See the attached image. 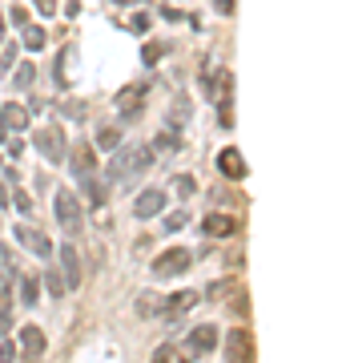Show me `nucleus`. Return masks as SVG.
Wrapping results in <instances>:
<instances>
[{"mask_svg":"<svg viewBox=\"0 0 342 363\" xmlns=\"http://www.w3.org/2000/svg\"><path fill=\"white\" fill-rule=\"evenodd\" d=\"M149 165H153V149L149 146H117L113 149V162H109V182H121L129 186L133 178H141Z\"/></svg>","mask_w":342,"mask_h":363,"instance_id":"obj_1","label":"nucleus"},{"mask_svg":"<svg viewBox=\"0 0 342 363\" xmlns=\"http://www.w3.org/2000/svg\"><path fill=\"white\" fill-rule=\"evenodd\" d=\"M145 97H149V81H133V85H125V89H121V93L113 97L117 117H121L125 125L141 121V114H145Z\"/></svg>","mask_w":342,"mask_h":363,"instance_id":"obj_2","label":"nucleus"},{"mask_svg":"<svg viewBox=\"0 0 342 363\" xmlns=\"http://www.w3.org/2000/svg\"><path fill=\"white\" fill-rule=\"evenodd\" d=\"M52 214H57V226L65 234H81V198L73 194V190H57V198H52Z\"/></svg>","mask_w":342,"mask_h":363,"instance_id":"obj_3","label":"nucleus"},{"mask_svg":"<svg viewBox=\"0 0 342 363\" xmlns=\"http://www.w3.org/2000/svg\"><path fill=\"white\" fill-rule=\"evenodd\" d=\"M33 146L45 162H65L69 158V146H65V130L61 125H45V130L33 133Z\"/></svg>","mask_w":342,"mask_h":363,"instance_id":"obj_4","label":"nucleus"},{"mask_svg":"<svg viewBox=\"0 0 342 363\" xmlns=\"http://www.w3.org/2000/svg\"><path fill=\"white\" fill-rule=\"evenodd\" d=\"M194 266V254L185 247H169V250H162L157 259H153V275L157 279H178V275H185Z\"/></svg>","mask_w":342,"mask_h":363,"instance_id":"obj_5","label":"nucleus"},{"mask_svg":"<svg viewBox=\"0 0 342 363\" xmlns=\"http://www.w3.org/2000/svg\"><path fill=\"white\" fill-rule=\"evenodd\" d=\"M226 363H254V335L245 327H234L226 335Z\"/></svg>","mask_w":342,"mask_h":363,"instance_id":"obj_6","label":"nucleus"},{"mask_svg":"<svg viewBox=\"0 0 342 363\" xmlns=\"http://www.w3.org/2000/svg\"><path fill=\"white\" fill-rule=\"evenodd\" d=\"M213 347H218V327H210V323H201V327H194L190 335H185V343H181V351H185L190 359H197V355H210Z\"/></svg>","mask_w":342,"mask_h":363,"instance_id":"obj_7","label":"nucleus"},{"mask_svg":"<svg viewBox=\"0 0 342 363\" xmlns=\"http://www.w3.org/2000/svg\"><path fill=\"white\" fill-rule=\"evenodd\" d=\"M69 170L77 174V178H89V174H97V158H93V146L89 142H77V146L69 149Z\"/></svg>","mask_w":342,"mask_h":363,"instance_id":"obj_8","label":"nucleus"},{"mask_svg":"<svg viewBox=\"0 0 342 363\" xmlns=\"http://www.w3.org/2000/svg\"><path fill=\"white\" fill-rule=\"evenodd\" d=\"M165 202H169V194L153 186V190H145V194H137V202H133V214L141 218V222H145V218H157L165 210Z\"/></svg>","mask_w":342,"mask_h":363,"instance_id":"obj_9","label":"nucleus"},{"mask_svg":"<svg viewBox=\"0 0 342 363\" xmlns=\"http://www.w3.org/2000/svg\"><path fill=\"white\" fill-rule=\"evenodd\" d=\"M13 234H17V242H20L24 250H33L36 259H49V254H52V242H49V238H45L41 231H33V226H24V222H20Z\"/></svg>","mask_w":342,"mask_h":363,"instance_id":"obj_10","label":"nucleus"},{"mask_svg":"<svg viewBox=\"0 0 342 363\" xmlns=\"http://www.w3.org/2000/svg\"><path fill=\"white\" fill-rule=\"evenodd\" d=\"M218 174H222V178H229V182H242L245 178V158L234 146H226L222 153H218Z\"/></svg>","mask_w":342,"mask_h":363,"instance_id":"obj_11","label":"nucleus"},{"mask_svg":"<svg viewBox=\"0 0 342 363\" xmlns=\"http://www.w3.org/2000/svg\"><path fill=\"white\" fill-rule=\"evenodd\" d=\"M17 343H20V351H24V359H41V355H45V331L41 327H20Z\"/></svg>","mask_w":342,"mask_h":363,"instance_id":"obj_12","label":"nucleus"},{"mask_svg":"<svg viewBox=\"0 0 342 363\" xmlns=\"http://www.w3.org/2000/svg\"><path fill=\"white\" fill-rule=\"evenodd\" d=\"M61 266H65V287L73 291V287H81V279H85V270H81V259H77V250H73V242H65L61 247Z\"/></svg>","mask_w":342,"mask_h":363,"instance_id":"obj_13","label":"nucleus"},{"mask_svg":"<svg viewBox=\"0 0 342 363\" xmlns=\"http://www.w3.org/2000/svg\"><path fill=\"white\" fill-rule=\"evenodd\" d=\"M194 307H197V291H178V295L162 299V315H165V319H178V315L194 311Z\"/></svg>","mask_w":342,"mask_h":363,"instance_id":"obj_14","label":"nucleus"},{"mask_svg":"<svg viewBox=\"0 0 342 363\" xmlns=\"http://www.w3.org/2000/svg\"><path fill=\"white\" fill-rule=\"evenodd\" d=\"M201 234H206V238H229V234H238V218L210 214L206 222H201Z\"/></svg>","mask_w":342,"mask_h":363,"instance_id":"obj_15","label":"nucleus"},{"mask_svg":"<svg viewBox=\"0 0 342 363\" xmlns=\"http://www.w3.org/2000/svg\"><path fill=\"white\" fill-rule=\"evenodd\" d=\"M0 121H4V130H29V109L24 105H17V101H8V105H0Z\"/></svg>","mask_w":342,"mask_h":363,"instance_id":"obj_16","label":"nucleus"},{"mask_svg":"<svg viewBox=\"0 0 342 363\" xmlns=\"http://www.w3.org/2000/svg\"><path fill=\"white\" fill-rule=\"evenodd\" d=\"M81 194H85V202H89L93 210H101V206H105V198H109V190H105V182H101L97 174L81 178Z\"/></svg>","mask_w":342,"mask_h":363,"instance_id":"obj_17","label":"nucleus"},{"mask_svg":"<svg viewBox=\"0 0 342 363\" xmlns=\"http://www.w3.org/2000/svg\"><path fill=\"white\" fill-rule=\"evenodd\" d=\"M20 45H24L29 53H41L45 45H49V36H45L41 25H20Z\"/></svg>","mask_w":342,"mask_h":363,"instance_id":"obj_18","label":"nucleus"},{"mask_svg":"<svg viewBox=\"0 0 342 363\" xmlns=\"http://www.w3.org/2000/svg\"><path fill=\"white\" fill-rule=\"evenodd\" d=\"M206 93H210L213 101L222 97V93H229V73L226 69H206Z\"/></svg>","mask_w":342,"mask_h":363,"instance_id":"obj_19","label":"nucleus"},{"mask_svg":"<svg viewBox=\"0 0 342 363\" xmlns=\"http://www.w3.org/2000/svg\"><path fill=\"white\" fill-rule=\"evenodd\" d=\"M149 149L153 153H173V149H181V142H178V130H162L153 142H149Z\"/></svg>","mask_w":342,"mask_h":363,"instance_id":"obj_20","label":"nucleus"},{"mask_svg":"<svg viewBox=\"0 0 342 363\" xmlns=\"http://www.w3.org/2000/svg\"><path fill=\"white\" fill-rule=\"evenodd\" d=\"M36 299H41V279H36V275H24V279H20V303H24V307H36Z\"/></svg>","mask_w":342,"mask_h":363,"instance_id":"obj_21","label":"nucleus"},{"mask_svg":"<svg viewBox=\"0 0 342 363\" xmlns=\"http://www.w3.org/2000/svg\"><path fill=\"white\" fill-rule=\"evenodd\" d=\"M190 114H194V109H190L185 101H173V109H169V117H165V121H169L165 130H181V125L190 121Z\"/></svg>","mask_w":342,"mask_h":363,"instance_id":"obj_22","label":"nucleus"},{"mask_svg":"<svg viewBox=\"0 0 342 363\" xmlns=\"http://www.w3.org/2000/svg\"><path fill=\"white\" fill-rule=\"evenodd\" d=\"M153 363H190V355H185V351H178V347L162 343L157 351H153Z\"/></svg>","mask_w":342,"mask_h":363,"instance_id":"obj_23","label":"nucleus"},{"mask_svg":"<svg viewBox=\"0 0 342 363\" xmlns=\"http://www.w3.org/2000/svg\"><path fill=\"white\" fill-rule=\"evenodd\" d=\"M36 81V69L24 61V65H17V77H13V89H33Z\"/></svg>","mask_w":342,"mask_h":363,"instance_id":"obj_24","label":"nucleus"},{"mask_svg":"<svg viewBox=\"0 0 342 363\" xmlns=\"http://www.w3.org/2000/svg\"><path fill=\"white\" fill-rule=\"evenodd\" d=\"M97 146L113 153V149L121 146V130H113V125H105V130H97Z\"/></svg>","mask_w":342,"mask_h":363,"instance_id":"obj_25","label":"nucleus"},{"mask_svg":"<svg viewBox=\"0 0 342 363\" xmlns=\"http://www.w3.org/2000/svg\"><path fill=\"white\" fill-rule=\"evenodd\" d=\"M162 57H165V41H149L145 49H141V61H145V65H157Z\"/></svg>","mask_w":342,"mask_h":363,"instance_id":"obj_26","label":"nucleus"},{"mask_svg":"<svg viewBox=\"0 0 342 363\" xmlns=\"http://www.w3.org/2000/svg\"><path fill=\"white\" fill-rule=\"evenodd\" d=\"M45 287H49V295H52V299H61V295L69 291V287H65V279H61L57 270H45Z\"/></svg>","mask_w":342,"mask_h":363,"instance_id":"obj_27","label":"nucleus"},{"mask_svg":"<svg viewBox=\"0 0 342 363\" xmlns=\"http://www.w3.org/2000/svg\"><path fill=\"white\" fill-rule=\"evenodd\" d=\"M137 315H162V299H153V295H141L137 299Z\"/></svg>","mask_w":342,"mask_h":363,"instance_id":"obj_28","label":"nucleus"},{"mask_svg":"<svg viewBox=\"0 0 342 363\" xmlns=\"http://www.w3.org/2000/svg\"><path fill=\"white\" fill-rule=\"evenodd\" d=\"M190 222V210H173V214H165V231H181Z\"/></svg>","mask_w":342,"mask_h":363,"instance_id":"obj_29","label":"nucleus"},{"mask_svg":"<svg viewBox=\"0 0 342 363\" xmlns=\"http://www.w3.org/2000/svg\"><path fill=\"white\" fill-rule=\"evenodd\" d=\"M13 202H17V210H20V214H33V198H29V194H24L20 186L13 190Z\"/></svg>","mask_w":342,"mask_h":363,"instance_id":"obj_30","label":"nucleus"},{"mask_svg":"<svg viewBox=\"0 0 342 363\" xmlns=\"http://www.w3.org/2000/svg\"><path fill=\"white\" fill-rule=\"evenodd\" d=\"M17 65V45H0V69Z\"/></svg>","mask_w":342,"mask_h":363,"instance_id":"obj_31","label":"nucleus"},{"mask_svg":"<svg viewBox=\"0 0 342 363\" xmlns=\"http://www.w3.org/2000/svg\"><path fill=\"white\" fill-rule=\"evenodd\" d=\"M194 190H197V182L190 178V174H181V178H178V194H181V198H190Z\"/></svg>","mask_w":342,"mask_h":363,"instance_id":"obj_32","label":"nucleus"},{"mask_svg":"<svg viewBox=\"0 0 342 363\" xmlns=\"http://www.w3.org/2000/svg\"><path fill=\"white\" fill-rule=\"evenodd\" d=\"M0 363H17V347L8 339H0Z\"/></svg>","mask_w":342,"mask_h":363,"instance_id":"obj_33","label":"nucleus"},{"mask_svg":"<svg viewBox=\"0 0 342 363\" xmlns=\"http://www.w3.org/2000/svg\"><path fill=\"white\" fill-rule=\"evenodd\" d=\"M8 20H13V25H29V8L13 4V8H8Z\"/></svg>","mask_w":342,"mask_h":363,"instance_id":"obj_34","label":"nucleus"},{"mask_svg":"<svg viewBox=\"0 0 342 363\" xmlns=\"http://www.w3.org/2000/svg\"><path fill=\"white\" fill-rule=\"evenodd\" d=\"M65 117H69V121H81V117H85V105H81V101H69V105H65Z\"/></svg>","mask_w":342,"mask_h":363,"instance_id":"obj_35","label":"nucleus"},{"mask_svg":"<svg viewBox=\"0 0 342 363\" xmlns=\"http://www.w3.org/2000/svg\"><path fill=\"white\" fill-rule=\"evenodd\" d=\"M33 4L41 17H57V0H33Z\"/></svg>","mask_w":342,"mask_h":363,"instance_id":"obj_36","label":"nucleus"},{"mask_svg":"<svg viewBox=\"0 0 342 363\" xmlns=\"http://www.w3.org/2000/svg\"><path fill=\"white\" fill-rule=\"evenodd\" d=\"M129 29H133V33H145V29H149V17H145V13H137V17L129 20Z\"/></svg>","mask_w":342,"mask_h":363,"instance_id":"obj_37","label":"nucleus"},{"mask_svg":"<svg viewBox=\"0 0 342 363\" xmlns=\"http://www.w3.org/2000/svg\"><path fill=\"white\" fill-rule=\"evenodd\" d=\"M229 291H234L229 282H213V287H210V291H206V295H210V299H222V295H229Z\"/></svg>","mask_w":342,"mask_h":363,"instance_id":"obj_38","label":"nucleus"},{"mask_svg":"<svg viewBox=\"0 0 342 363\" xmlns=\"http://www.w3.org/2000/svg\"><path fill=\"white\" fill-rule=\"evenodd\" d=\"M213 8H218L222 17H234V0H213Z\"/></svg>","mask_w":342,"mask_h":363,"instance_id":"obj_39","label":"nucleus"},{"mask_svg":"<svg viewBox=\"0 0 342 363\" xmlns=\"http://www.w3.org/2000/svg\"><path fill=\"white\" fill-rule=\"evenodd\" d=\"M13 303H8V279H0V311H8Z\"/></svg>","mask_w":342,"mask_h":363,"instance_id":"obj_40","label":"nucleus"},{"mask_svg":"<svg viewBox=\"0 0 342 363\" xmlns=\"http://www.w3.org/2000/svg\"><path fill=\"white\" fill-rule=\"evenodd\" d=\"M218 121H222L226 130H229V125H234V114H229V101H226V105H222V109H218Z\"/></svg>","mask_w":342,"mask_h":363,"instance_id":"obj_41","label":"nucleus"},{"mask_svg":"<svg viewBox=\"0 0 342 363\" xmlns=\"http://www.w3.org/2000/svg\"><path fill=\"white\" fill-rule=\"evenodd\" d=\"M20 149H24L20 142H4V153H8V158H20Z\"/></svg>","mask_w":342,"mask_h":363,"instance_id":"obj_42","label":"nucleus"},{"mask_svg":"<svg viewBox=\"0 0 342 363\" xmlns=\"http://www.w3.org/2000/svg\"><path fill=\"white\" fill-rule=\"evenodd\" d=\"M162 17H165V20H181L185 13H181V8H162Z\"/></svg>","mask_w":342,"mask_h":363,"instance_id":"obj_43","label":"nucleus"},{"mask_svg":"<svg viewBox=\"0 0 342 363\" xmlns=\"http://www.w3.org/2000/svg\"><path fill=\"white\" fill-rule=\"evenodd\" d=\"M0 206H8V190L4 186H0Z\"/></svg>","mask_w":342,"mask_h":363,"instance_id":"obj_44","label":"nucleus"},{"mask_svg":"<svg viewBox=\"0 0 342 363\" xmlns=\"http://www.w3.org/2000/svg\"><path fill=\"white\" fill-rule=\"evenodd\" d=\"M8 327V311H0V331Z\"/></svg>","mask_w":342,"mask_h":363,"instance_id":"obj_45","label":"nucleus"},{"mask_svg":"<svg viewBox=\"0 0 342 363\" xmlns=\"http://www.w3.org/2000/svg\"><path fill=\"white\" fill-rule=\"evenodd\" d=\"M0 142H8V130H4V121H0Z\"/></svg>","mask_w":342,"mask_h":363,"instance_id":"obj_46","label":"nucleus"},{"mask_svg":"<svg viewBox=\"0 0 342 363\" xmlns=\"http://www.w3.org/2000/svg\"><path fill=\"white\" fill-rule=\"evenodd\" d=\"M0 45H4V17H0Z\"/></svg>","mask_w":342,"mask_h":363,"instance_id":"obj_47","label":"nucleus"},{"mask_svg":"<svg viewBox=\"0 0 342 363\" xmlns=\"http://www.w3.org/2000/svg\"><path fill=\"white\" fill-rule=\"evenodd\" d=\"M117 4H133V0H117Z\"/></svg>","mask_w":342,"mask_h":363,"instance_id":"obj_48","label":"nucleus"}]
</instances>
